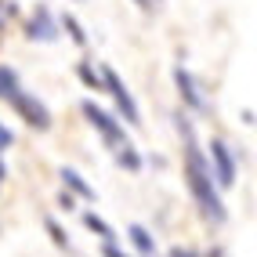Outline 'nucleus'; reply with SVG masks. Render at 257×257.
Returning <instances> with one entry per match:
<instances>
[{"instance_id": "6e6552de", "label": "nucleus", "mask_w": 257, "mask_h": 257, "mask_svg": "<svg viewBox=\"0 0 257 257\" xmlns=\"http://www.w3.org/2000/svg\"><path fill=\"white\" fill-rule=\"evenodd\" d=\"M127 235H131L134 250H138L142 257H156V239H152V232H149L145 225H131V228H127Z\"/></svg>"}, {"instance_id": "423d86ee", "label": "nucleus", "mask_w": 257, "mask_h": 257, "mask_svg": "<svg viewBox=\"0 0 257 257\" xmlns=\"http://www.w3.org/2000/svg\"><path fill=\"white\" fill-rule=\"evenodd\" d=\"M26 37L29 40H40V44H55L58 37H62V29H58V19L51 15V8H37L33 11V19L26 22Z\"/></svg>"}, {"instance_id": "9b49d317", "label": "nucleus", "mask_w": 257, "mask_h": 257, "mask_svg": "<svg viewBox=\"0 0 257 257\" xmlns=\"http://www.w3.org/2000/svg\"><path fill=\"white\" fill-rule=\"evenodd\" d=\"M83 225H87V228H91V232L101 239V243H116V232H112V228H109V225H105V221H101L98 214H83Z\"/></svg>"}, {"instance_id": "39448f33", "label": "nucleus", "mask_w": 257, "mask_h": 257, "mask_svg": "<svg viewBox=\"0 0 257 257\" xmlns=\"http://www.w3.org/2000/svg\"><path fill=\"white\" fill-rule=\"evenodd\" d=\"M210 174L217 178V185L221 188H232L235 185V156H232V149L221 142V138H214L210 142Z\"/></svg>"}, {"instance_id": "9d476101", "label": "nucleus", "mask_w": 257, "mask_h": 257, "mask_svg": "<svg viewBox=\"0 0 257 257\" xmlns=\"http://www.w3.org/2000/svg\"><path fill=\"white\" fill-rule=\"evenodd\" d=\"M58 29H62V33H69V40H73L76 47H87V33H83V26L73 19L69 11H65L62 19H58Z\"/></svg>"}, {"instance_id": "20e7f679", "label": "nucleus", "mask_w": 257, "mask_h": 257, "mask_svg": "<svg viewBox=\"0 0 257 257\" xmlns=\"http://www.w3.org/2000/svg\"><path fill=\"white\" fill-rule=\"evenodd\" d=\"M8 105L19 112L29 127H37V131H47V127H51V112H47V105H44L37 94H29V91H22V87H15V91L8 94Z\"/></svg>"}, {"instance_id": "aec40b11", "label": "nucleus", "mask_w": 257, "mask_h": 257, "mask_svg": "<svg viewBox=\"0 0 257 257\" xmlns=\"http://www.w3.org/2000/svg\"><path fill=\"white\" fill-rule=\"evenodd\" d=\"M58 203H62V210H73V207H76V199H73L69 192H62V196H58Z\"/></svg>"}, {"instance_id": "0eeeda50", "label": "nucleus", "mask_w": 257, "mask_h": 257, "mask_svg": "<svg viewBox=\"0 0 257 257\" xmlns=\"http://www.w3.org/2000/svg\"><path fill=\"white\" fill-rule=\"evenodd\" d=\"M174 83H178V91H181V101L188 109H196V112H207V98H203V91L196 87V80L192 73L185 69V65H178L174 69Z\"/></svg>"}, {"instance_id": "2eb2a0df", "label": "nucleus", "mask_w": 257, "mask_h": 257, "mask_svg": "<svg viewBox=\"0 0 257 257\" xmlns=\"http://www.w3.org/2000/svg\"><path fill=\"white\" fill-rule=\"evenodd\" d=\"M44 225L51 228V235H55V243H58V246H69V239H65V232L58 228V221H55V217H44Z\"/></svg>"}, {"instance_id": "ddd939ff", "label": "nucleus", "mask_w": 257, "mask_h": 257, "mask_svg": "<svg viewBox=\"0 0 257 257\" xmlns=\"http://www.w3.org/2000/svg\"><path fill=\"white\" fill-rule=\"evenodd\" d=\"M19 87V69H11V65H0V98L8 101V94Z\"/></svg>"}, {"instance_id": "6ab92c4d", "label": "nucleus", "mask_w": 257, "mask_h": 257, "mask_svg": "<svg viewBox=\"0 0 257 257\" xmlns=\"http://www.w3.org/2000/svg\"><path fill=\"white\" fill-rule=\"evenodd\" d=\"M101 253H105V257H127L123 250H119L116 243H105V250H101Z\"/></svg>"}, {"instance_id": "4468645a", "label": "nucleus", "mask_w": 257, "mask_h": 257, "mask_svg": "<svg viewBox=\"0 0 257 257\" xmlns=\"http://www.w3.org/2000/svg\"><path fill=\"white\" fill-rule=\"evenodd\" d=\"M76 73H80V80L87 83V87L101 91V73H94V65H91V62H80V69H76Z\"/></svg>"}, {"instance_id": "4be33fe9", "label": "nucleus", "mask_w": 257, "mask_h": 257, "mask_svg": "<svg viewBox=\"0 0 257 257\" xmlns=\"http://www.w3.org/2000/svg\"><path fill=\"white\" fill-rule=\"evenodd\" d=\"M4 178H8V167H4V163H0V181H4Z\"/></svg>"}, {"instance_id": "412c9836", "label": "nucleus", "mask_w": 257, "mask_h": 257, "mask_svg": "<svg viewBox=\"0 0 257 257\" xmlns=\"http://www.w3.org/2000/svg\"><path fill=\"white\" fill-rule=\"evenodd\" d=\"M207 257H225V250H210V253H207Z\"/></svg>"}, {"instance_id": "7ed1b4c3", "label": "nucleus", "mask_w": 257, "mask_h": 257, "mask_svg": "<svg viewBox=\"0 0 257 257\" xmlns=\"http://www.w3.org/2000/svg\"><path fill=\"white\" fill-rule=\"evenodd\" d=\"M101 91H109V94H112L116 109H119V116H123L131 127H138V123H142L138 101H134V94L127 91V83L119 80V73H116V69H109V65H101Z\"/></svg>"}, {"instance_id": "f03ea898", "label": "nucleus", "mask_w": 257, "mask_h": 257, "mask_svg": "<svg viewBox=\"0 0 257 257\" xmlns=\"http://www.w3.org/2000/svg\"><path fill=\"white\" fill-rule=\"evenodd\" d=\"M83 116H87V123L101 134V142L109 145V152H116L119 145H127V131H123V123H119V119L112 116V112H105V109H98V101H83Z\"/></svg>"}, {"instance_id": "a211bd4d", "label": "nucleus", "mask_w": 257, "mask_h": 257, "mask_svg": "<svg viewBox=\"0 0 257 257\" xmlns=\"http://www.w3.org/2000/svg\"><path fill=\"white\" fill-rule=\"evenodd\" d=\"M170 257H199L192 246H170Z\"/></svg>"}, {"instance_id": "1a4fd4ad", "label": "nucleus", "mask_w": 257, "mask_h": 257, "mask_svg": "<svg viewBox=\"0 0 257 257\" xmlns=\"http://www.w3.org/2000/svg\"><path fill=\"white\" fill-rule=\"evenodd\" d=\"M62 181H65V188H69V196H83V199H94V188L83 181L73 167H62Z\"/></svg>"}, {"instance_id": "f257e3e1", "label": "nucleus", "mask_w": 257, "mask_h": 257, "mask_svg": "<svg viewBox=\"0 0 257 257\" xmlns=\"http://www.w3.org/2000/svg\"><path fill=\"white\" fill-rule=\"evenodd\" d=\"M178 123V134H181V145H185V181H188V192H192L199 214L210 221V225H225V203H221V192L214 185V174H210V163L199 149V138H196V127L185 119V112L174 116Z\"/></svg>"}, {"instance_id": "f3484780", "label": "nucleus", "mask_w": 257, "mask_h": 257, "mask_svg": "<svg viewBox=\"0 0 257 257\" xmlns=\"http://www.w3.org/2000/svg\"><path fill=\"white\" fill-rule=\"evenodd\" d=\"M134 4H138L142 11H149V15H156V11L163 8V0H134Z\"/></svg>"}, {"instance_id": "f8f14e48", "label": "nucleus", "mask_w": 257, "mask_h": 257, "mask_svg": "<svg viewBox=\"0 0 257 257\" xmlns=\"http://www.w3.org/2000/svg\"><path fill=\"white\" fill-rule=\"evenodd\" d=\"M112 156H116L119 167H127V170H142V156H138V149H134L131 142H127V145H119Z\"/></svg>"}, {"instance_id": "dca6fc26", "label": "nucleus", "mask_w": 257, "mask_h": 257, "mask_svg": "<svg viewBox=\"0 0 257 257\" xmlns=\"http://www.w3.org/2000/svg\"><path fill=\"white\" fill-rule=\"evenodd\" d=\"M15 145V134H11V127H4V123H0V152H8Z\"/></svg>"}]
</instances>
